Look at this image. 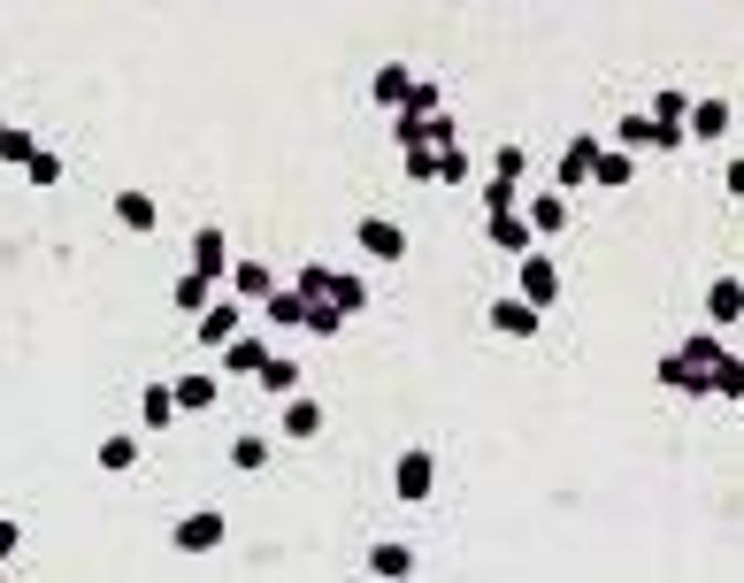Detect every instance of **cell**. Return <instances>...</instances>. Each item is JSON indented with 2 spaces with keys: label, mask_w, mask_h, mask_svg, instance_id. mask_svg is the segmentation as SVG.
<instances>
[{
  "label": "cell",
  "mask_w": 744,
  "mask_h": 583,
  "mask_svg": "<svg viewBox=\"0 0 744 583\" xmlns=\"http://www.w3.org/2000/svg\"><path fill=\"white\" fill-rule=\"evenodd\" d=\"M192 322H200L192 338H200V346H215V353H223V346H231V338L246 330V315H238V299H231V292H223V299H208V307H200Z\"/></svg>",
  "instance_id": "cell-1"
},
{
  "label": "cell",
  "mask_w": 744,
  "mask_h": 583,
  "mask_svg": "<svg viewBox=\"0 0 744 583\" xmlns=\"http://www.w3.org/2000/svg\"><path fill=\"white\" fill-rule=\"evenodd\" d=\"M169 538H177V553H215V545L231 538V522H223L215 507H200V515H184V522H177Z\"/></svg>",
  "instance_id": "cell-2"
},
{
  "label": "cell",
  "mask_w": 744,
  "mask_h": 583,
  "mask_svg": "<svg viewBox=\"0 0 744 583\" xmlns=\"http://www.w3.org/2000/svg\"><path fill=\"white\" fill-rule=\"evenodd\" d=\"M514 299H522V307H538V315H545V307H553V299H561V269H553V262H545V254H522V292H514Z\"/></svg>",
  "instance_id": "cell-3"
},
{
  "label": "cell",
  "mask_w": 744,
  "mask_h": 583,
  "mask_svg": "<svg viewBox=\"0 0 744 583\" xmlns=\"http://www.w3.org/2000/svg\"><path fill=\"white\" fill-rule=\"evenodd\" d=\"M514 215L530 223V239H553V231H568V215H576V208H568L561 192H538V200H514Z\"/></svg>",
  "instance_id": "cell-4"
},
{
  "label": "cell",
  "mask_w": 744,
  "mask_h": 583,
  "mask_svg": "<svg viewBox=\"0 0 744 583\" xmlns=\"http://www.w3.org/2000/svg\"><path fill=\"white\" fill-rule=\"evenodd\" d=\"M192 277H208V285H223L231 277V239L208 223V231H192Z\"/></svg>",
  "instance_id": "cell-5"
},
{
  "label": "cell",
  "mask_w": 744,
  "mask_h": 583,
  "mask_svg": "<svg viewBox=\"0 0 744 583\" xmlns=\"http://www.w3.org/2000/svg\"><path fill=\"white\" fill-rule=\"evenodd\" d=\"M431 484H438V460H431V453H400V468H392V491H400L407 507H423V499H431Z\"/></svg>",
  "instance_id": "cell-6"
},
{
  "label": "cell",
  "mask_w": 744,
  "mask_h": 583,
  "mask_svg": "<svg viewBox=\"0 0 744 583\" xmlns=\"http://www.w3.org/2000/svg\"><path fill=\"white\" fill-rule=\"evenodd\" d=\"M592 161H598V139H568V146H561V161H553V177H561V200L592 184Z\"/></svg>",
  "instance_id": "cell-7"
},
{
  "label": "cell",
  "mask_w": 744,
  "mask_h": 583,
  "mask_svg": "<svg viewBox=\"0 0 744 583\" xmlns=\"http://www.w3.org/2000/svg\"><path fill=\"white\" fill-rule=\"evenodd\" d=\"M269 369V338L262 330H238L231 346H223V377H262Z\"/></svg>",
  "instance_id": "cell-8"
},
{
  "label": "cell",
  "mask_w": 744,
  "mask_h": 583,
  "mask_svg": "<svg viewBox=\"0 0 744 583\" xmlns=\"http://www.w3.org/2000/svg\"><path fill=\"white\" fill-rule=\"evenodd\" d=\"M714 369H722V361H714ZM714 369H691V361H683V353L668 346V353H660V392H691V400H706Z\"/></svg>",
  "instance_id": "cell-9"
},
{
  "label": "cell",
  "mask_w": 744,
  "mask_h": 583,
  "mask_svg": "<svg viewBox=\"0 0 744 583\" xmlns=\"http://www.w3.org/2000/svg\"><path fill=\"white\" fill-rule=\"evenodd\" d=\"M483 322H491V330H507V338H538V330H545V315H538V307H522V299H491V307H483Z\"/></svg>",
  "instance_id": "cell-10"
},
{
  "label": "cell",
  "mask_w": 744,
  "mask_h": 583,
  "mask_svg": "<svg viewBox=\"0 0 744 583\" xmlns=\"http://www.w3.org/2000/svg\"><path fill=\"white\" fill-rule=\"evenodd\" d=\"M683 131H691V139H730V100H722V93H706V100H691V116H683Z\"/></svg>",
  "instance_id": "cell-11"
},
{
  "label": "cell",
  "mask_w": 744,
  "mask_h": 583,
  "mask_svg": "<svg viewBox=\"0 0 744 583\" xmlns=\"http://www.w3.org/2000/svg\"><path fill=\"white\" fill-rule=\"evenodd\" d=\"M322 307H338L346 322L369 307V285H361V269H330V285H322Z\"/></svg>",
  "instance_id": "cell-12"
},
{
  "label": "cell",
  "mask_w": 744,
  "mask_h": 583,
  "mask_svg": "<svg viewBox=\"0 0 744 583\" xmlns=\"http://www.w3.org/2000/svg\"><path fill=\"white\" fill-rule=\"evenodd\" d=\"M361 254L400 262V254H407V231H400V223H384V215H361Z\"/></svg>",
  "instance_id": "cell-13"
},
{
  "label": "cell",
  "mask_w": 744,
  "mask_h": 583,
  "mask_svg": "<svg viewBox=\"0 0 744 583\" xmlns=\"http://www.w3.org/2000/svg\"><path fill=\"white\" fill-rule=\"evenodd\" d=\"M706 315H714V330H737V315H744V285H737V269L706 285Z\"/></svg>",
  "instance_id": "cell-14"
},
{
  "label": "cell",
  "mask_w": 744,
  "mask_h": 583,
  "mask_svg": "<svg viewBox=\"0 0 744 583\" xmlns=\"http://www.w3.org/2000/svg\"><path fill=\"white\" fill-rule=\"evenodd\" d=\"M223 285H231V299L246 307V299H269V292H277V269H262V262H231Z\"/></svg>",
  "instance_id": "cell-15"
},
{
  "label": "cell",
  "mask_w": 744,
  "mask_h": 583,
  "mask_svg": "<svg viewBox=\"0 0 744 583\" xmlns=\"http://www.w3.org/2000/svg\"><path fill=\"white\" fill-rule=\"evenodd\" d=\"M676 353H683V361H691V369H714V361H730V353H737V346H730V338H722V330H691V338H683V346H676Z\"/></svg>",
  "instance_id": "cell-16"
},
{
  "label": "cell",
  "mask_w": 744,
  "mask_h": 583,
  "mask_svg": "<svg viewBox=\"0 0 744 583\" xmlns=\"http://www.w3.org/2000/svg\"><path fill=\"white\" fill-rule=\"evenodd\" d=\"M169 400H177L184 415H208V407L223 400V384H215V377H177V384H169Z\"/></svg>",
  "instance_id": "cell-17"
},
{
  "label": "cell",
  "mask_w": 744,
  "mask_h": 583,
  "mask_svg": "<svg viewBox=\"0 0 744 583\" xmlns=\"http://www.w3.org/2000/svg\"><path fill=\"white\" fill-rule=\"evenodd\" d=\"M262 322H269V330H299V322H307V299H299L293 285H277L262 299Z\"/></svg>",
  "instance_id": "cell-18"
},
{
  "label": "cell",
  "mask_w": 744,
  "mask_h": 583,
  "mask_svg": "<svg viewBox=\"0 0 744 583\" xmlns=\"http://www.w3.org/2000/svg\"><path fill=\"white\" fill-rule=\"evenodd\" d=\"M407 85H415V70H407V62H384V70H376V85H369V100H376V108H400V100H407Z\"/></svg>",
  "instance_id": "cell-19"
},
{
  "label": "cell",
  "mask_w": 744,
  "mask_h": 583,
  "mask_svg": "<svg viewBox=\"0 0 744 583\" xmlns=\"http://www.w3.org/2000/svg\"><path fill=\"white\" fill-rule=\"evenodd\" d=\"M683 116H691V93L660 85V93H652V116H645V124H652V131H683Z\"/></svg>",
  "instance_id": "cell-20"
},
{
  "label": "cell",
  "mask_w": 744,
  "mask_h": 583,
  "mask_svg": "<svg viewBox=\"0 0 744 583\" xmlns=\"http://www.w3.org/2000/svg\"><path fill=\"white\" fill-rule=\"evenodd\" d=\"M491 246H499V254H514V262H522V254H538V239H530V223H522V215H491Z\"/></svg>",
  "instance_id": "cell-21"
},
{
  "label": "cell",
  "mask_w": 744,
  "mask_h": 583,
  "mask_svg": "<svg viewBox=\"0 0 744 583\" xmlns=\"http://www.w3.org/2000/svg\"><path fill=\"white\" fill-rule=\"evenodd\" d=\"M116 223H124V231H139V239H147L153 223H161V208H153L147 192H116Z\"/></svg>",
  "instance_id": "cell-22"
},
{
  "label": "cell",
  "mask_w": 744,
  "mask_h": 583,
  "mask_svg": "<svg viewBox=\"0 0 744 583\" xmlns=\"http://www.w3.org/2000/svg\"><path fill=\"white\" fill-rule=\"evenodd\" d=\"M139 423H147V431H169V423H177V400H169V384H147V392H139Z\"/></svg>",
  "instance_id": "cell-23"
},
{
  "label": "cell",
  "mask_w": 744,
  "mask_h": 583,
  "mask_svg": "<svg viewBox=\"0 0 744 583\" xmlns=\"http://www.w3.org/2000/svg\"><path fill=\"white\" fill-rule=\"evenodd\" d=\"M93 460H100V468H108V476H124V468H139V437H100V453H93Z\"/></svg>",
  "instance_id": "cell-24"
},
{
  "label": "cell",
  "mask_w": 744,
  "mask_h": 583,
  "mask_svg": "<svg viewBox=\"0 0 744 583\" xmlns=\"http://www.w3.org/2000/svg\"><path fill=\"white\" fill-rule=\"evenodd\" d=\"M369 576H384V583L415 576V553H407V545H376V553H369Z\"/></svg>",
  "instance_id": "cell-25"
},
{
  "label": "cell",
  "mask_w": 744,
  "mask_h": 583,
  "mask_svg": "<svg viewBox=\"0 0 744 583\" xmlns=\"http://www.w3.org/2000/svg\"><path fill=\"white\" fill-rule=\"evenodd\" d=\"M592 184H598V192H621V184H629V153L598 146V161H592Z\"/></svg>",
  "instance_id": "cell-26"
},
{
  "label": "cell",
  "mask_w": 744,
  "mask_h": 583,
  "mask_svg": "<svg viewBox=\"0 0 744 583\" xmlns=\"http://www.w3.org/2000/svg\"><path fill=\"white\" fill-rule=\"evenodd\" d=\"M315 431H322V407L315 400H285V437L299 445V437H315Z\"/></svg>",
  "instance_id": "cell-27"
},
{
  "label": "cell",
  "mask_w": 744,
  "mask_h": 583,
  "mask_svg": "<svg viewBox=\"0 0 744 583\" xmlns=\"http://www.w3.org/2000/svg\"><path fill=\"white\" fill-rule=\"evenodd\" d=\"M208 299H215V285H208V277H192V269L177 277V315H200Z\"/></svg>",
  "instance_id": "cell-28"
},
{
  "label": "cell",
  "mask_w": 744,
  "mask_h": 583,
  "mask_svg": "<svg viewBox=\"0 0 744 583\" xmlns=\"http://www.w3.org/2000/svg\"><path fill=\"white\" fill-rule=\"evenodd\" d=\"M706 400H744V361L730 353L722 369H714V384H706Z\"/></svg>",
  "instance_id": "cell-29"
},
{
  "label": "cell",
  "mask_w": 744,
  "mask_h": 583,
  "mask_svg": "<svg viewBox=\"0 0 744 583\" xmlns=\"http://www.w3.org/2000/svg\"><path fill=\"white\" fill-rule=\"evenodd\" d=\"M31 153H39V139H31V131H15V124L0 131V161H8V169H23Z\"/></svg>",
  "instance_id": "cell-30"
},
{
  "label": "cell",
  "mask_w": 744,
  "mask_h": 583,
  "mask_svg": "<svg viewBox=\"0 0 744 583\" xmlns=\"http://www.w3.org/2000/svg\"><path fill=\"white\" fill-rule=\"evenodd\" d=\"M522 169H530V146H499V153H491V177L522 184Z\"/></svg>",
  "instance_id": "cell-31"
},
{
  "label": "cell",
  "mask_w": 744,
  "mask_h": 583,
  "mask_svg": "<svg viewBox=\"0 0 744 583\" xmlns=\"http://www.w3.org/2000/svg\"><path fill=\"white\" fill-rule=\"evenodd\" d=\"M23 177H31V184H62V153H54V146H39V153L23 161Z\"/></svg>",
  "instance_id": "cell-32"
},
{
  "label": "cell",
  "mask_w": 744,
  "mask_h": 583,
  "mask_svg": "<svg viewBox=\"0 0 744 583\" xmlns=\"http://www.w3.org/2000/svg\"><path fill=\"white\" fill-rule=\"evenodd\" d=\"M299 330H315V338H338V330H346V315H338V307H322V299H307V322H299Z\"/></svg>",
  "instance_id": "cell-33"
},
{
  "label": "cell",
  "mask_w": 744,
  "mask_h": 583,
  "mask_svg": "<svg viewBox=\"0 0 744 583\" xmlns=\"http://www.w3.org/2000/svg\"><path fill=\"white\" fill-rule=\"evenodd\" d=\"M231 468H269V437H231Z\"/></svg>",
  "instance_id": "cell-34"
},
{
  "label": "cell",
  "mask_w": 744,
  "mask_h": 583,
  "mask_svg": "<svg viewBox=\"0 0 744 583\" xmlns=\"http://www.w3.org/2000/svg\"><path fill=\"white\" fill-rule=\"evenodd\" d=\"M468 177H476V161H468L460 146H446V153H438V184H468Z\"/></svg>",
  "instance_id": "cell-35"
},
{
  "label": "cell",
  "mask_w": 744,
  "mask_h": 583,
  "mask_svg": "<svg viewBox=\"0 0 744 583\" xmlns=\"http://www.w3.org/2000/svg\"><path fill=\"white\" fill-rule=\"evenodd\" d=\"M621 146H660V139H652L645 116H621V124H614V153H621Z\"/></svg>",
  "instance_id": "cell-36"
},
{
  "label": "cell",
  "mask_w": 744,
  "mask_h": 583,
  "mask_svg": "<svg viewBox=\"0 0 744 583\" xmlns=\"http://www.w3.org/2000/svg\"><path fill=\"white\" fill-rule=\"evenodd\" d=\"M262 392H299V369H293V361H277V353H269V369H262Z\"/></svg>",
  "instance_id": "cell-37"
},
{
  "label": "cell",
  "mask_w": 744,
  "mask_h": 583,
  "mask_svg": "<svg viewBox=\"0 0 744 583\" xmlns=\"http://www.w3.org/2000/svg\"><path fill=\"white\" fill-rule=\"evenodd\" d=\"M483 208H491V215H514V184H507V177H483Z\"/></svg>",
  "instance_id": "cell-38"
},
{
  "label": "cell",
  "mask_w": 744,
  "mask_h": 583,
  "mask_svg": "<svg viewBox=\"0 0 744 583\" xmlns=\"http://www.w3.org/2000/svg\"><path fill=\"white\" fill-rule=\"evenodd\" d=\"M407 177H415V184H431V177H438V153H431V146H415V153H407Z\"/></svg>",
  "instance_id": "cell-39"
},
{
  "label": "cell",
  "mask_w": 744,
  "mask_h": 583,
  "mask_svg": "<svg viewBox=\"0 0 744 583\" xmlns=\"http://www.w3.org/2000/svg\"><path fill=\"white\" fill-rule=\"evenodd\" d=\"M392 139H400L407 153H415V146H423V124H415V116H392Z\"/></svg>",
  "instance_id": "cell-40"
},
{
  "label": "cell",
  "mask_w": 744,
  "mask_h": 583,
  "mask_svg": "<svg viewBox=\"0 0 744 583\" xmlns=\"http://www.w3.org/2000/svg\"><path fill=\"white\" fill-rule=\"evenodd\" d=\"M15 545H23V530H15V522H0V561H8Z\"/></svg>",
  "instance_id": "cell-41"
},
{
  "label": "cell",
  "mask_w": 744,
  "mask_h": 583,
  "mask_svg": "<svg viewBox=\"0 0 744 583\" xmlns=\"http://www.w3.org/2000/svg\"><path fill=\"white\" fill-rule=\"evenodd\" d=\"M0 131H8V116H0Z\"/></svg>",
  "instance_id": "cell-42"
}]
</instances>
